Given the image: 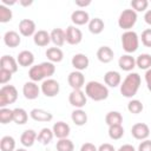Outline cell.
<instances>
[{
    "instance_id": "6da1fadb",
    "label": "cell",
    "mask_w": 151,
    "mask_h": 151,
    "mask_svg": "<svg viewBox=\"0 0 151 151\" xmlns=\"http://www.w3.org/2000/svg\"><path fill=\"white\" fill-rule=\"evenodd\" d=\"M55 72V66L51 61H44L38 65H33L28 71V77L32 81H40L48 79L51 76H53Z\"/></svg>"
},
{
    "instance_id": "7a4b0ae2",
    "label": "cell",
    "mask_w": 151,
    "mask_h": 151,
    "mask_svg": "<svg viewBox=\"0 0 151 151\" xmlns=\"http://www.w3.org/2000/svg\"><path fill=\"white\" fill-rule=\"evenodd\" d=\"M140 83H142V79L138 73L136 72L129 73L123 80V83L120 84V93L125 98H132L133 96L137 94Z\"/></svg>"
},
{
    "instance_id": "3957f363",
    "label": "cell",
    "mask_w": 151,
    "mask_h": 151,
    "mask_svg": "<svg viewBox=\"0 0 151 151\" xmlns=\"http://www.w3.org/2000/svg\"><path fill=\"white\" fill-rule=\"evenodd\" d=\"M85 94L94 101H101L109 97V88L99 81L91 80L85 85Z\"/></svg>"
},
{
    "instance_id": "277c9868",
    "label": "cell",
    "mask_w": 151,
    "mask_h": 151,
    "mask_svg": "<svg viewBox=\"0 0 151 151\" xmlns=\"http://www.w3.org/2000/svg\"><path fill=\"white\" fill-rule=\"evenodd\" d=\"M122 46L123 50L130 54L138 50L139 47V37L134 31H125L122 34Z\"/></svg>"
},
{
    "instance_id": "5b68a950",
    "label": "cell",
    "mask_w": 151,
    "mask_h": 151,
    "mask_svg": "<svg viewBox=\"0 0 151 151\" xmlns=\"http://www.w3.org/2000/svg\"><path fill=\"white\" fill-rule=\"evenodd\" d=\"M137 22V12H134L132 8L124 9L118 18V26L125 31H131V28Z\"/></svg>"
},
{
    "instance_id": "8992f818",
    "label": "cell",
    "mask_w": 151,
    "mask_h": 151,
    "mask_svg": "<svg viewBox=\"0 0 151 151\" xmlns=\"http://www.w3.org/2000/svg\"><path fill=\"white\" fill-rule=\"evenodd\" d=\"M18 99V91L13 85H4L0 88V107H5L15 103Z\"/></svg>"
},
{
    "instance_id": "52a82bcc",
    "label": "cell",
    "mask_w": 151,
    "mask_h": 151,
    "mask_svg": "<svg viewBox=\"0 0 151 151\" xmlns=\"http://www.w3.org/2000/svg\"><path fill=\"white\" fill-rule=\"evenodd\" d=\"M40 88H41V92H42L44 96H46L48 98H52V97H55L59 93L60 85H59V83L55 79L48 78V79H45L41 83Z\"/></svg>"
},
{
    "instance_id": "ba28073f",
    "label": "cell",
    "mask_w": 151,
    "mask_h": 151,
    "mask_svg": "<svg viewBox=\"0 0 151 151\" xmlns=\"http://www.w3.org/2000/svg\"><path fill=\"white\" fill-rule=\"evenodd\" d=\"M87 96L81 90H72V92L68 94V103L76 107V109H83L86 105Z\"/></svg>"
},
{
    "instance_id": "9c48e42d",
    "label": "cell",
    "mask_w": 151,
    "mask_h": 151,
    "mask_svg": "<svg viewBox=\"0 0 151 151\" xmlns=\"http://www.w3.org/2000/svg\"><path fill=\"white\" fill-rule=\"evenodd\" d=\"M41 88L39 87V85L35 81H26L22 86V94L26 99L28 100H34L39 97Z\"/></svg>"
},
{
    "instance_id": "30bf717a",
    "label": "cell",
    "mask_w": 151,
    "mask_h": 151,
    "mask_svg": "<svg viewBox=\"0 0 151 151\" xmlns=\"http://www.w3.org/2000/svg\"><path fill=\"white\" fill-rule=\"evenodd\" d=\"M131 134L134 139L145 140L150 136V127L145 123H136L131 127Z\"/></svg>"
},
{
    "instance_id": "8fae6325",
    "label": "cell",
    "mask_w": 151,
    "mask_h": 151,
    "mask_svg": "<svg viewBox=\"0 0 151 151\" xmlns=\"http://www.w3.org/2000/svg\"><path fill=\"white\" fill-rule=\"evenodd\" d=\"M65 34H66V42L70 45H78L83 40V32L73 25L66 28Z\"/></svg>"
},
{
    "instance_id": "7c38bea8",
    "label": "cell",
    "mask_w": 151,
    "mask_h": 151,
    "mask_svg": "<svg viewBox=\"0 0 151 151\" xmlns=\"http://www.w3.org/2000/svg\"><path fill=\"white\" fill-rule=\"evenodd\" d=\"M67 83L72 90H81L85 85V77L80 71H72L67 77Z\"/></svg>"
},
{
    "instance_id": "4fadbf2b",
    "label": "cell",
    "mask_w": 151,
    "mask_h": 151,
    "mask_svg": "<svg viewBox=\"0 0 151 151\" xmlns=\"http://www.w3.org/2000/svg\"><path fill=\"white\" fill-rule=\"evenodd\" d=\"M71 64L72 66L76 68V71H84L88 67V64H90V60H88V57L84 53H77L72 57V60H71Z\"/></svg>"
},
{
    "instance_id": "5bb4252c",
    "label": "cell",
    "mask_w": 151,
    "mask_h": 151,
    "mask_svg": "<svg viewBox=\"0 0 151 151\" xmlns=\"http://www.w3.org/2000/svg\"><path fill=\"white\" fill-rule=\"evenodd\" d=\"M19 32L24 37H31L35 34V22L31 19H22L19 22Z\"/></svg>"
},
{
    "instance_id": "9a60e30c",
    "label": "cell",
    "mask_w": 151,
    "mask_h": 151,
    "mask_svg": "<svg viewBox=\"0 0 151 151\" xmlns=\"http://www.w3.org/2000/svg\"><path fill=\"white\" fill-rule=\"evenodd\" d=\"M52 131L54 133V137H57L58 139H63V138L68 137V134L71 132V127L65 122H57V123H54Z\"/></svg>"
},
{
    "instance_id": "2e32d148",
    "label": "cell",
    "mask_w": 151,
    "mask_h": 151,
    "mask_svg": "<svg viewBox=\"0 0 151 151\" xmlns=\"http://www.w3.org/2000/svg\"><path fill=\"white\" fill-rule=\"evenodd\" d=\"M18 61L17 59H14L12 55H2L1 59H0V68L2 70H6L11 73H15L18 71Z\"/></svg>"
},
{
    "instance_id": "e0dca14e",
    "label": "cell",
    "mask_w": 151,
    "mask_h": 151,
    "mask_svg": "<svg viewBox=\"0 0 151 151\" xmlns=\"http://www.w3.org/2000/svg\"><path fill=\"white\" fill-rule=\"evenodd\" d=\"M29 117L35 120V122H44V123H48L53 119V114L46 110H42V109H33L31 110L29 112Z\"/></svg>"
},
{
    "instance_id": "ac0fdd59",
    "label": "cell",
    "mask_w": 151,
    "mask_h": 151,
    "mask_svg": "<svg viewBox=\"0 0 151 151\" xmlns=\"http://www.w3.org/2000/svg\"><path fill=\"white\" fill-rule=\"evenodd\" d=\"M71 20L74 25H78V26H81V25H85V24H88L90 22V15L88 13L85 11V9H76L72 12L71 14Z\"/></svg>"
},
{
    "instance_id": "d6986e66",
    "label": "cell",
    "mask_w": 151,
    "mask_h": 151,
    "mask_svg": "<svg viewBox=\"0 0 151 151\" xmlns=\"http://www.w3.org/2000/svg\"><path fill=\"white\" fill-rule=\"evenodd\" d=\"M4 42L6 46L11 47V48H14V47H18L21 42V38L19 35L18 32L15 31H7L5 34H4Z\"/></svg>"
},
{
    "instance_id": "ffe728a7",
    "label": "cell",
    "mask_w": 151,
    "mask_h": 151,
    "mask_svg": "<svg viewBox=\"0 0 151 151\" xmlns=\"http://www.w3.org/2000/svg\"><path fill=\"white\" fill-rule=\"evenodd\" d=\"M113 57H114V52L109 46H100L97 51V58L103 64H107V63L112 61Z\"/></svg>"
},
{
    "instance_id": "44dd1931",
    "label": "cell",
    "mask_w": 151,
    "mask_h": 151,
    "mask_svg": "<svg viewBox=\"0 0 151 151\" xmlns=\"http://www.w3.org/2000/svg\"><path fill=\"white\" fill-rule=\"evenodd\" d=\"M33 41L37 46L45 47L51 42V34L45 29H39L33 35Z\"/></svg>"
},
{
    "instance_id": "7402d4cb",
    "label": "cell",
    "mask_w": 151,
    "mask_h": 151,
    "mask_svg": "<svg viewBox=\"0 0 151 151\" xmlns=\"http://www.w3.org/2000/svg\"><path fill=\"white\" fill-rule=\"evenodd\" d=\"M118 66L123 71L130 72V71H132L136 67V59L131 54H123L118 59Z\"/></svg>"
},
{
    "instance_id": "603a6c76",
    "label": "cell",
    "mask_w": 151,
    "mask_h": 151,
    "mask_svg": "<svg viewBox=\"0 0 151 151\" xmlns=\"http://www.w3.org/2000/svg\"><path fill=\"white\" fill-rule=\"evenodd\" d=\"M104 81L110 87H117L122 84V76L117 71H107L104 74Z\"/></svg>"
},
{
    "instance_id": "cb8c5ba5",
    "label": "cell",
    "mask_w": 151,
    "mask_h": 151,
    "mask_svg": "<svg viewBox=\"0 0 151 151\" xmlns=\"http://www.w3.org/2000/svg\"><path fill=\"white\" fill-rule=\"evenodd\" d=\"M17 61L20 66L22 67H28L33 65L34 63V54L31 52V51H27V50H24L21 51L19 54H18V58H17Z\"/></svg>"
},
{
    "instance_id": "d4e9b609",
    "label": "cell",
    "mask_w": 151,
    "mask_h": 151,
    "mask_svg": "<svg viewBox=\"0 0 151 151\" xmlns=\"http://www.w3.org/2000/svg\"><path fill=\"white\" fill-rule=\"evenodd\" d=\"M38 138V134L34 130L29 129V130H25L22 132V134L20 136V143L25 146V147H31L33 146L34 142L37 140Z\"/></svg>"
},
{
    "instance_id": "484cf974",
    "label": "cell",
    "mask_w": 151,
    "mask_h": 151,
    "mask_svg": "<svg viewBox=\"0 0 151 151\" xmlns=\"http://www.w3.org/2000/svg\"><path fill=\"white\" fill-rule=\"evenodd\" d=\"M51 41L55 45V47H60L66 41V34L63 28H53L51 31Z\"/></svg>"
},
{
    "instance_id": "4316f807",
    "label": "cell",
    "mask_w": 151,
    "mask_h": 151,
    "mask_svg": "<svg viewBox=\"0 0 151 151\" xmlns=\"http://www.w3.org/2000/svg\"><path fill=\"white\" fill-rule=\"evenodd\" d=\"M46 57L51 63H60L64 59V52L59 47H50L46 50Z\"/></svg>"
},
{
    "instance_id": "83f0119b",
    "label": "cell",
    "mask_w": 151,
    "mask_h": 151,
    "mask_svg": "<svg viewBox=\"0 0 151 151\" xmlns=\"http://www.w3.org/2000/svg\"><path fill=\"white\" fill-rule=\"evenodd\" d=\"M71 119L77 126H83L87 123V113L83 109H76L71 113Z\"/></svg>"
},
{
    "instance_id": "f1b7e54d",
    "label": "cell",
    "mask_w": 151,
    "mask_h": 151,
    "mask_svg": "<svg viewBox=\"0 0 151 151\" xmlns=\"http://www.w3.org/2000/svg\"><path fill=\"white\" fill-rule=\"evenodd\" d=\"M28 120V113L22 107L13 109V122L18 125H24Z\"/></svg>"
},
{
    "instance_id": "f546056e",
    "label": "cell",
    "mask_w": 151,
    "mask_h": 151,
    "mask_svg": "<svg viewBox=\"0 0 151 151\" xmlns=\"http://www.w3.org/2000/svg\"><path fill=\"white\" fill-rule=\"evenodd\" d=\"M54 137V133L52 131V129H48V127H44L40 130V132L38 133V142L42 145H48L52 139Z\"/></svg>"
},
{
    "instance_id": "4dcf8cb0",
    "label": "cell",
    "mask_w": 151,
    "mask_h": 151,
    "mask_svg": "<svg viewBox=\"0 0 151 151\" xmlns=\"http://www.w3.org/2000/svg\"><path fill=\"white\" fill-rule=\"evenodd\" d=\"M105 28V24L100 18H93L88 22V31L92 34H100Z\"/></svg>"
},
{
    "instance_id": "1f68e13d",
    "label": "cell",
    "mask_w": 151,
    "mask_h": 151,
    "mask_svg": "<svg viewBox=\"0 0 151 151\" xmlns=\"http://www.w3.org/2000/svg\"><path fill=\"white\" fill-rule=\"evenodd\" d=\"M136 66H138L140 70L147 71L151 68V54L149 53H142L136 59Z\"/></svg>"
},
{
    "instance_id": "d6a6232c",
    "label": "cell",
    "mask_w": 151,
    "mask_h": 151,
    "mask_svg": "<svg viewBox=\"0 0 151 151\" xmlns=\"http://www.w3.org/2000/svg\"><path fill=\"white\" fill-rule=\"evenodd\" d=\"M105 123L111 126V125H118L123 123V116L118 111H110L105 116Z\"/></svg>"
},
{
    "instance_id": "836d02e7",
    "label": "cell",
    "mask_w": 151,
    "mask_h": 151,
    "mask_svg": "<svg viewBox=\"0 0 151 151\" xmlns=\"http://www.w3.org/2000/svg\"><path fill=\"white\" fill-rule=\"evenodd\" d=\"M1 151H15V139L12 136H4L0 139Z\"/></svg>"
},
{
    "instance_id": "e575fe53",
    "label": "cell",
    "mask_w": 151,
    "mask_h": 151,
    "mask_svg": "<svg viewBox=\"0 0 151 151\" xmlns=\"http://www.w3.org/2000/svg\"><path fill=\"white\" fill-rule=\"evenodd\" d=\"M124 136V127L122 124L109 126V137L113 140H118Z\"/></svg>"
},
{
    "instance_id": "d590c367",
    "label": "cell",
    "mask_w": 151,
    "mask_h": 151,
    "mask_svg": "<svg viewBox=\"0 0 151 151\" xmlns=\"http://www.w3.org/2000/svg\"><path fill=\"white\" fill-rule=\"evenodd\" d=\"M57 151H73L74 150V144L71 139L68 138H63V139H59L57 142Z\"/></svg>"
},
{
    "instance_id": "8d00e7d4",
    "label": "cell",
    "mask_w": 151,
    "mask_h": 151,
    "mask_svg": "<svg viewBox=\"0 0 151 151\" xmlns=\"http://www.w3.org/2000/svg\"><path fill=\"white\" fill-rule=\"evenodd\" d=\"M143 109H144V105H143V103H142L140 100H138V99H132V100H130L129 104H127V110H129V112H130V113H133V114L140 113V112L143 111Z\"/></svg>"
},
{
    "instance_id": "74e56055",
    "label": "cell",
    "mask_w": 151,
    "mask_h": 151,
    "mask_svg": "<svg viewBox=\"0 0 151 151\" xmlns=\"http://www.w3.org/2000/svg\"><path fill=\"white\" fill-rule=\"evenodd\" d=\"M13 18V13L12 9H9V7L5 6V5H0V22L6 24L8 21H11Z\"/></svg>"
},
{
    "instance_id": "f35d334b",
    "label": "cell",
    "mask_w": 151,
    "mask_h": 151,
    "mask_svg": "<svg viewBox=\"0 0 151 151\" xmlns=\"http://www.w3.org/2000/svg\"><path fill=\"white\" fill-rule=\"evenodd\" d=\"M13 122V110L7 107L0 109V123L1 124H8Z\"/></svg>"
},
{
    "instance_id": "ab89813d",
    "label": "cell",
    "mask_w": 151,
    "mask_h": 151,
    "mask_svg": "<svg viewBox=\"0 0 151 151\" xmlns=\"http://www.w3.org/2000/svg\"><path fill=\"white\" fill-rule=\"evenodd\" d=\"M130 5L134 12H144L146 11L149 6V1L147 0H132Z\"/></svg>"
},
{
    "instance_id": "60d3db41",
    "label": "cell",
    "mask_w": 151,
    "mask_h": 151,
    "mask_svg": "<svg viewBox=\"0 0 151 151\" xmlns=\"http://www.w3.org/2000/svg\"><path fill=\"white\" fill-rule=\"evenodd\" d=\"M142 44L146 47H151V28H146L142 32Z\"/></svg>"
},
{
    "instance_id": "b9f144b4",
    "label": "cell",
    "mask_w": 151,
    "mask_h": 151,
    "mask_svg": "<svg viewBox=\"0 0 151 151\" xmlns=\"http://www.w3.org/2000/svg\"><path fill=\"white\" fill-rule=\"evenodd\" d=\"M12 74H13V73H11V72H8V71H6V70L0 68V84L5 85L6 83H8V81L12 79Z\"/></svg>"
},
{
    "instance_id": "7bdbcfd3",
    "label": "cell",
    "mask_w": 151,
    "mask_h": 151,
    "mask_svg": "<svg viewBox=\"0 0 151 151\" xmlns=\"http://www.w3.org/2000/svg\"><path fill=\"white\" fill-rule=\"evenodd\" d=\"M137 151H151V140L150 139L142 140V143L138 145Z\"/></svg>"
},
{
    "instance_id": "ee69618b",
    "label": "cell",
    "mask_w": 151,
    "mask_h": 151,
    "mask_svg": "<svg viewBox=\"0 0 151 151\" xmlns=\"http://www.w3.org/2000/svg\"><path fill=\"white\" fill-rule=\"evenodd\" d=\"M80 151H98V147L92 143H85L81 145Z\"/></svg>"
},
{
    "instance_id": "f6af8a7d",
    "label": "cell",
    "mask_w": 151,
    "mask_h": 151,
    "mask_svg": "<svg viewBox=\"0 0 151 151\" xmlns=\"http://www.w3.org/2000/svg\"><path fill=\"white\" fill-rule=\"evenodd\" d=\"M98 151H116L113 145L110 143H104L98 147Z\"/></svg>"
},
{
    "instance_id": "bcb514c9",
    "label": "cell",
    "mask_w": 151,
    "mask_h": 151,
    "mask_svg": "<svg viewBox=\"0 0 151 151\" xmlns=\"http://www.w3.org/2000/svg\"><path fill=\"white\" fill-rule=\"evenodd\" d=\"M145 81H146L147 90L151 92V68H149V70L145 72Z\"/></svg>"
},
{
    "instance_id": "7dc6e473",
    "label": "cell",
    "mask_w": 151,
    "mask_h": 151,
    "mask_svg": "<svg viewBox=\"0 0 151 151\" xmlns=\"http://www.w3.org/2000/svg\"><path fill=\"white\" fill-rule=\"evenodd\" d=\"M74 4L78 7H86V6L91 5V0H76Z\"/></svg>"
},
{
    "instance_id": "c3c4849f",
    "label": "cell",
    "mask_w": 151,
    "mask_h": 151,
    "mask_svg": "<svg viewBox=\"0 0 151 151\" xmlns=\"http://www.w3.org/2000/svg\"><path fill=\"white\" fill-rule=\"evenodd\" d=\"M116 151H136V149L131 145V144H124V145H122L118 150H116Z\"/></svg>"
},
{
    "instance_id": "681fc988",
    "label": "cell",
    "mask_w": 151,
    "mask_h": 151,
    "mask_svg": "<svg viewBox=\"0 0 151 151\" xmlns=\"http://www.w3.org/2000/svg\"><path fill=\"white\" fill-rule=\"evenodd\" d=\"M144 20H145V22H146L147 25L151 26V9H147V11L145 12V14H144Z\"/></svg>"
},
{
    "instance_id": "f907efd6",
    "label": "cell",
    "mask_w": 151,
    "mask_h": 151,
    "mask_svg": "<svg viewBox=\"0 0 151 151\" xmlns=\"http://www.w3.org/2000/svg\"><path fill=\"white\" fill-rule=\"evenodd\" d=\"M19 4L21 5V6H31L32 4H33V1L32 0H19Z\"/></svg>"
},
{
    "instance_id": "816d5d0a",
    "label": "cell",
    "mask_w": 151,
    "mask_h": 151,
    "mask_svg": "<svg viewBox=\"0 0 151 151\" xmlns=\"http://www.w3.org/2000/svg\"><path fill=\"white\" fill-rule=\"evenodd\" d=\"M14 4H17V1L15 0H2V5H5V6H7L8 7V5H14Z\"/></svg>"
},
{
    "instance_id": "f5cc1de1",
    "label": "cell",
    "mask_w": 151,
    "mask_h": 151,
    "mask_svg": "<svg viewBox=\"0 0 151 151\" xmlns=\"http://www.w3.org/2000/svg\"><path fill=\"white\" fill-rule=\"evenodd\" d=\"M15 151H27L26 149H24V147H20V149H17Z\"/></svg>"
}]
</instances>
